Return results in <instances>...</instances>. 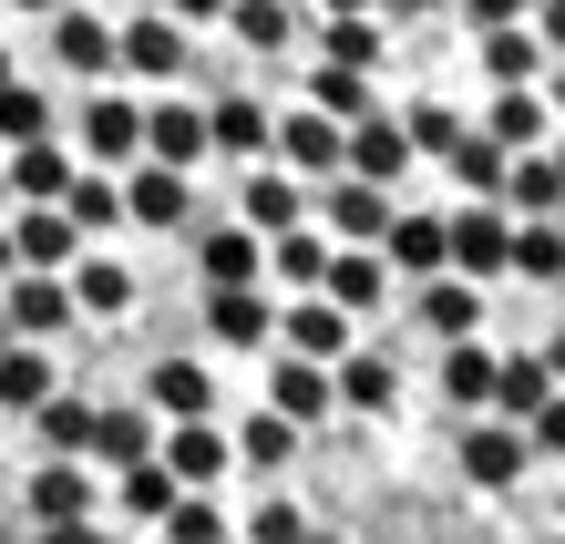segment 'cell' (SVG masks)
<instances>
[{
  "label": "cell",
  "instance_id": "36",
  "mask_svg": "<svg viewBox=\"0 0 565 544\" xmlns=\"http://www.w3.org/2000/svg\"><path fill=\"white\" fill-rule=\"evenodd\" d=\"M473 62H483L493 83H535L555 52L535 42V21H493V31H473Z\"/></svg>",
  "mask_w": 565,
  "mask_h": 544
},
{
  "label": "cell",
  "instance_id": "6",
  "mask_svg": "<svg viewBox=\"0 0 565 544\" xmlns=\"http://www.w3.org/2000/svg\"><path fill=\"white\" fill-rule=\"evenodd\" d=\"M42 52L73 83H104L114 73V11H93V0H52V11H42Z\"/></svg>",
  "mask_w": 565,
  "mask_h": 544
},
{
  "label": "cell",
  "instance_id": "33",
  "mask_svg": "<svg viewBox=\"0 0 565 544\" xmlns=\"http://www.w3.org/2000/svg\"><path fill=\"white\" fill-rule=\"evenodd\" d=\"M206 154H268V93H216L206 104Z\"/></svg>",
  "mask_w": 565,
  "mask_h": 544
},
{
  "label": "cell",
  "instance_id": "48",
  "mask_svg": "<svg viewBox=\"0 0 565 544\" xmlns=\"http://www.w3.org/2000/svg\"><path fill=\"white\" fill-rule=\"evenodd\" d=\"M535 93H545V114L565 124V52H555V62H545V73H535Z\"/></svg>",
  "mask_w": 565,
  "mask_h": 544
},
{
  "label": "cell",
  "instance_id": "30",
  "mask_svg": "<svg viewBox=\"0 0 565 544\" xmlns=\"http://www.w3.org/2000/svg\"><path fill=\"white\" fill-rule=\"evenodd\" d=\"M309 52H329V62H360V73H381V62H391V21H381V11H319Z\"/></svg>",
  "mask_w": 565,
  "mask_h": 544
},
{
  "label": "cell",
  "instance_id": "51",
  "mask_svg": "<svg viewBox=\"0 0 565 544\" xmlns=\"http://www.w3.org/2000/svg\"><path fill=\"white\" fill-rule=\"evenodd\" d=\"M545 370H555V381H565V329H555V339H545Z\"/></svg>",
  "mask_w": 565,
  "mask_h": 544
},
{
  "label": "cell",
  "instance_id": "20",
  "mask_svg": "<svg viewBox=\"0 0 565 544\" xmlns=\"http://www.w3.org/2000/svg\"><path fill=\"white\" fill-rule=\"evenodd\" d=\"M195 278H206V288H247V278H268V236H257L247 216L195 226Z\"/></svg>",
  "mask_w": 565,
  "mask_h": 544
},
{
  "label": "cell",
  "instance_id": "23",
  "mask_svg": "<svg viewBox=\"0 0 565 544\" xmlns=\"http://www.w3.org/2000/svg\"><path fill=\"white\" fill-rule=\"evenodd\" d=\"M216 31H226L237 52H257V62H278V52H298V42H309L298 0H226V11H216Z\"/></svg>",
  "mask_w": 565,
  "mask_h": 544
},
{
  "label": "cell",
  "instance_id": "40",
  "mask_svg": "<svg viewBox=\"0 0 565 544\" xmlns=\"http://www.w3.org/2000/svg\"><path fill=\"white\" fill-rule=\"evenodd\" d=\"M504 154H514V145H493L483 124H462L452 145H443V164H452V185H462V195H504Z\"/></svg>",
  "mask_w": 565,
  "mask_h": 544
},
{
  "label": "cell",
  "instance_id": "16",
  "mask_svg": "<svg viewBox=\"0 0 565 544\" xmlns=\"http://www.w3.org/2000/svg\"><path fill=\"white\" fill-rule=\"evenodd\" d=\"M145 154L154 164H206V104H195L185 83H154V104H145Z\"/></svg>",
  "mask_w": 565,
  "mask_h": 544
},
{
  "label": "cell",
  "instance_id": "13",
  "mask_svg": "<svg viewBox=\"0 0 565 544\" xmlns=\"http://www.w3.org/2000/svg\"><path fill=\"white\" fill-rule=\"evenodd\" d=\"M62 288H73V319H135V298H145V278L124 267L114 247H73V267H62Z\"/></svg>",
  "mask_w": 565,
  "mask_h": 544
},
{
  "label": "cell",
  "instance_id": "29",
  "mask_svg": "<svg viewBox=\"0 0 565 544\" xmlns=\"http://www.w3.org/2000/svg\"><path fill=\"white\" fill-rule=\"evenodd\" d=\"M154 431H164V422L145 412V401H93V472H104V462H114V472H124V462H145V452H154Z\"/></svg>",
  "mask_w": 565,
  "mask_h": 544
},
{
  "label": "cell",
  "instance_id": "11",
  "mask_svg": "<svg viewBox=\"0 0 565 544\" xmlns=\"http://www.w3.org/2000/svg\"><path fill=\"white\" fill-rule=\"evenodd\" d=\"M452 462H462V483H483V493H514L524 472H535V452H524V422H504V412H473V431L452 441Z\"/></svg>",
  "mask_w": 565,
  "mask_h": 544
},
{
  "label": "cell",
  "instance_id": "1",
  "mask_svg": "<svg viewBox=\"0 0 565 544\" xmlns=\"http://www.w3.org/2000/svg\"><path fill=\"white\" fill-rule=\"evenodd\" d=\"M62 145H73V164H114L124 175V164L145 154V93H124L114 73L83 83V104L62 114Z\"/></svg>",
  "mask_w": 565,
  "mask_h": 544
},
{
  "label": "cell",
  "instance_id": "27",
  "mask_svg": "<svg viewBox=\"0 0 565 544\" xmlns=\"http://www.w3.org/2000/svg\"><path fill=\"white\" fill-rule=\"evenodd\" d=\"M381 257H391V278H431L443 267V206H391V226H381Z\"/></svg>",
  "mask_w": 565,
  "mask_h": 544
},
{
  "label": "cell",
  "instance_id": "54",
  "mask_svg": "<svg viewBox=\"0 0 565 544\" xmlns=\"http://www.w3.org/2000/svg\"><path fill=\"white\" fill-rule=\"evenodd\" d=\"M104 11H135V0H104Z\"/></svg>",
  "mask_w": 565,
  "mask_h": 544
},
{
  "label": "cell",
  "instance_id": "42",
  "mask_svg": "<svg viewBox=\"0 0 565 544\" xmlns=\"http://www.w3.org/2000/svg\"><path fill=\"white\" fill-rule=\"evenodd\" d=\"M52 124H62V104H52L42 83H21V73L0 83V145H21V134H52Z\"/></svg>",
  "mask_w": 565,
  "mask_h": 544
},
{
  "label": "cell",
  "instance_id": "50",
  "mask_svg": "<svg viewBox=\"0 0 565 544\" xmlns=\"http://www.w3.org/2000/svg\"><path fill=\"white\" fill-rule=\"evenodd\" d=\"M371 11H381V21H431L443 0H371Z\"/></svg>",
  "mask_w": 565,
  "mask_h": 544
},
{
  "label": "cell",
  "instance_id": "15",
  "mask_svg": "<svg viewBox=\"0 0 565 544\" xmlns=\"http://www.w3.org/2000/svg\"><path fill=\"white\" fill-rule=\"evenodd\" d=\"M329 381H340V412L350 422H391V412H402V391H412L402 360H391V350H360V339L329 360Z\"/></svg>",
  "mask_w": 565,
  "mask_h": 544
},
{
  "label": "cell",
  "instance_id": "39",
  "mask_svg": "<svg viewBox=\"0 0 565 544\" xmlns=\"http://www.w3.org/2000/svg\"><path fill=\"white\" fill-rule=\"evenodd\" d=\"M483 134H493V145H545V134H555V114H545V93H535V83H493Z\"/></svg>",
  "mask_w": 565,
  "mask_h": 544
},
{
  "label": "cell",
  "instance_id": "47",
  "mask_svg": "<svg viewBox=\"0 0 565 544\" xmlns=\"http://www.w3.org/2000/svg\"><path fill=\"white\" fill-rule=\"evenodd\" d=\"M524 21H535V42H545V52H565V0H535Z\"/></svg>",
  "mask_w": 565,
  "mask_h": 544
},
{
  "label": "cell",
  "instance_id": "4",
  "mask_svg": "<svg viewBox=\"0 0 565 544\" xmlns=\"http://www.w3.org/2000/svg\"><path fill=\"white\" fill-rule=\"evenodd\" d=\"M391 206H402V195H391V185H371V175H350V164L309 185V226H319V236H340V247H381Z\"/></svg>",
  "mask_w": 565,
  "mask_h": 544
},
{
  "label": "cell",
  "instance_id": "38",
  "mask_svg": "<svg viewBox=\"0 0 565 544\" xmlns=\"http://www.w3.org/2000/svg\"><path fill=\"white\" fill-rule=\"evenodd\" d=\"M555 391V370H545V350H493V401L483 412H504V422H524L535 401Z\"/></svg>",
  "mask_w": 565,
  "mask_h": 544
},
{
  "label": "cell",
  "instance_id": "19",
  "mask_svg": "<svg viewBox=\"0 0 565 544\" xmlns=\"http://www.w3.org/2000/svg\"><path fill=\"white\" fill-rule=\"evenodd\" d=\"M483 278H462V267H431V278H412V319L422 339H462V329H483Z\"/></svg>",
  "mask_w": 565,
  "mask_h": 544
},
{
  "label": "cell",
  "instance_id": "22",
  "mask_svg": "<svg viewBox=\"0 0 565 544\" xmlns=\"http://www.w3.org/2000/svg\"><path fill=\"white\" fill-rule=\"evenodd\" d=\"M52 206L73 216L83 247H114V236H124V175H114V164H73V185H62Z\"/></svg>",
  "mask_w": 565,
  "mask_h": 544
},
{
  "label": "cell",
  "instance_id": "18",
  "mask_svg": "<svg viewBox=\"0 0 565 544\" xmlns=\"http://www.w3.org/2000/svg\"><path fill=\"white\" fill-rule=\"evenodd\" d=\"M350 309H340V298H329V288H288L278 298V350H309V360H340L350 350Z\"/></svg>",
  "mask_w": 565,
  "mask_h": 544
},
{
  "label": "cell",
  "instance_id": "14",
  "mask_svg": "<svg viewBox=\"0 0 565 544\" xmlns=\"http://www.w3.org/2000/svg\"><path fill=\"white\" fill-rule=\"evenodd\" d=\"M62 185H73V145H62V124L0 145V195H11V206H52Z\"/></svg>",
  "mask_w": 565,
  "mask_h": 544
},
{
  "label": "cell",
  "instance_id": "34",
  "mask_svg": "<svg viewBox=\"0 0 565 544\" xmlns=\"http://www.w3.org/2000/svg\"><path fill=\"white\" fill-rule=\"evenodd\" d=\"M62 381V360H52V339H0V412H31V401H42Z\"/></svg>",
  "mask_w": 565,
  "mask_h": 544
},
{
  "label": "cell",
  "instance_id": "44",
  "mask_svg": "<svg viewBox=\"0 0 565 544\" xmlns=\"http://www.w3.org/2000/svg\"><path fill=\"white\" fill-rule=\"evenodd\" d=\"M524 452H535V462H565V381L524 412Z\"/></svg>",
  "mask_w": 565,
  "mask_h": 544
},
{
  "label": "cell",
  "instance_id": "21",
  "mask_svg": "<svg viewBox=\"0 0 565 544\" xmlns=\"http://www.w3.org/2000/svg\"><path fill=\"white\" fill-rule=\"evenodd\" d=\"M319 288L340 298L350 319H371V309H391V298H402L391 257H381V247H340V236H329V267H319Z\"/></svg>",
  "mask_w": 565,
  "mask_h": 544
},
{
  "label": "cell",
  "instance_id": "24",
  "mask_svg": "<svg viewBox=\"0 0 565 544\" xmlns=\"http://www.w3.org/2000/svg\"><path fill=\"white\" fill-rule=\"evenodd\" d=\"M340 164H350V175H371V185H391V195H402V175H412L422 154H412L402 114H381V104H371V114L350 124V154H340Z\"/></svg>",
  "mask_w": 565,
  "mask_h": 544
},
{
  "label": "cell",
  "instance_id": "45",
  "mask_svg": "<svg viewBox=\"0 0 565 544\" xmlns=\"http://www.w3.org/2000/svg\"><path fill=\"white\" fill-rule=\"evenodd\" d=\"M247 524H257V534H298V503H288V493H268V483H257V503H247Z\"/></svg>",
  "mask_w": 565,
  "mask_h": 544
},
{
  "label": "cell",
  "instance_id": "8",
  "mask_svg": "<svg viewBox=\"0 0 565 544\" xmlns=\"http://www.w3.org/2000/svg\"><path fill=\"white\" fill-rule=\"evenodd\" d=\"M268 360V412H288L298 431H319V422H340V381H329V360H309V350H257Z\"/></svg>",
  "mask_w": 565,
  "mask_h": 544
},
{
  "label": "cell",
  "instance_id": "26",
  "mask_svg": "<svg viewBox=\"0 0 565 544\" xmlns=\"http://www.w3.org/2000/svg\"><path fill=\"white\" fill-rule=\"evenodd\" d=\"M431 391H443L452 412H483V401H493V350H483L473 329H462V339H431Z\"/></svg>",
  "mask_w": 565,
  "mask_h": 544
},
{
  "label": "cell",
  "instance_id": "41",
  "mask_svg": "<svg viewBox=\"0 0 565 544\" xmlns=\"http://www.w3.org/2000/svg\"><path fill=\"white\" fill-rule=\"evenodd\" d=\"M298 104H319V114H340V124H360L371 114V73H360V62H309V93H298Z\"/></svg>",
  "mask_w": 565,
  "mask_h": 544
},
{
  "label": "cell",
  "instance_id": "9",
  "mask_svg": "<svg viewBox=\"0 0 565 544\" xmlns=\"http://www.w3.org/2000/svg\"><path fill=\"white\" fill-rule=\"evenodd\" d=\"M268 154L288 164V175H340V154H350V124L340 114H319V104H288V114H268Z\"/></svg>",
  "mask_w": 565,
  "mask_h": 544
},
{
  "label": "cell",
  "instance_id": "12",
  "mask_svg": "<svg viewBox=\"0 0 565 544\" xmlns=\"http://www.w3.org/2000/svg\"><path fill=\"white\" fill-rule=\"evenodd\" d=\"M154 462L175 472V483H195V493H216L226 472H237V441L216 431V412H195V422H164V431H154Z\"/></svg>",
  "mask_w": 565,
  "mask_h": 544
},
{
  "label": "cell",
  "instance_id": "35",
  "mask_svg": "<svg viewBox=\"0 0 565 544\" xmlns=\"http://www.w3.org/2000/svg\"><path fill=\"white\" fill-rule=\"evenodd\" d=\"M73 216L62 206H11V267H73Z\"/></svg>",
  "mask_w": 565,
  "mask_h": 544
},
{
  "label": "cell",
  "instance_id": "49",
  "mask_svg": "<svg viewBox=\"0 0 565 544\" xmlns=\"http://www.w3.org/2000/svg\"><path fill=\"white\" fill-rule=\"evenodd\" d=\"M164 11H175L185 31H216V11H226V0H164Z\"/></svg>",
  "mask_w": 565,
  "mask_h": 544
},
{
  "label": "cell",
  "instance_id": "53",
  "mask_svg": "<svg viewBox=\"0 0 565 544\" xmlns=\"http://www.w3.org/2000/svg\"><path fill=\"white\" fill-rule=\"evenodd\" d=\"M319 11H371V0H319Z\"/></svg>",
  "mask_w": 565,
  "mask_h": 544
},
{
  "label": "cell",
  "instance_id": "43",
  "mask_svg": "<svg viewBox=\"0 0 565 544\" xmlns=\"http://www.w3.org/2000/svg\"><path fill=\"white\" fill-rule=\"evenodd\" d=\"M402 134H412V154H422V164H443V145L462 134V114H452V104H431V93H422V104L402 114Z\"/></svg>",
  "mask_w": 565,
  "mask_h": 544
},
{
  "label": "cell",
  "instance_id": "28",
  "mask_svg": "<svg viewBox=\"0 0 565 544\" xmlns=\"http://www.w3.org/2000/svg\"><path fill=\"white\" fill-rule=\"evenodd\" d=\"M504 278H514V288H565V216H514Z\"/></svg>",
  "mask_w": 565,
  "mask_h": 544
},
{
  "label": "cell",
  "instance_id": "32",
  "mask_svg": "<svg viewBox=\"0 0 565 544\" xmlns=\"http://www.w3.org/2000/svg\"><path fill=\"white\" fill-rule=\"evenodd\" d=\"M504 216H565V175L545 145H514L504 154Z\"/></svg>",
  "mask_w": 565,
  "mask_h": 544
},
{
  "label": "cell",
  "instance_id": "17",
  "mask_svg": "<svg viewBox=\"0 0 565 544\" xmlns=\"http://www.w3.org/2000/svg\"><path fill=\"white\" fill-rule=\"evenodd\" d=\"M135 401H145L154 422H195V412H216V370L195 360V350H164L145 381H135Z\"/></svg>",
  "mask_w": 565,
  "mask_h": 544
},
{
  "label": "cell",
  "instance_id": "37",
  "mask_svg": "<svg viewBox=\"0 0 565 544\" xmlns=\"http://www.w3.org/2000/svg\"><path fill=\"white\" fill-rule=\"evenodd\" d=\"M319 267H329V236H319L309 216L268 226V288H319Z\"/></svg>",
  "mask_w": 565,
  "mask_h": 544
},
{
  "label": "cell",
  "instance_id": "2",
  "mask_svg": "<svg viewBox=\"0 0 565 544\" xmlns=\"http://www.w3.org/2000/svg\"><path fill=\"white\" fill-rule=\"evenodd\" d=\"M185 62H195V31L164 11V0L114 11V73H135V83H185Z\"/></svg>",
  "mask_w": 565,
  "mask_h": 544
},
{
  "label": "cell",
  "instance_id": "7",
  "mask_svg": "<svg viewBox=\"0 0 565 544\" xmlns=\"http://www.w3.org/2000/svg\"><path fill=\"white\" fill-rule=\"evenodd\" d=\"M195 319H206V350L257 360V350L278 339V298H268V278H247V288H206V298H195Z\"/></svg>",
  "mask_w": 565,
  "mask_h": 544
},
{
  "label": "cell",
  "instance_id": "25",
  "mask_svg": "<svg viewBox=\"0 0 565 544\" xmlns=\"http://www.w3.org/2000/svg\"><path fill=\"white\" fill-rule=\"evenodd\" d=\"M226 216H247L257 236L288 226V216H309V175H288L278 154H247V185H237V206H226Z\"/></svg>",
  "mask_w": 565,
  "mask_h": 544
},
{
  "label": "cell",
  "instance_id": "46",
  "mask_svg": "<svg viewBox=\"0 0 565 544\" xmlns=\"http://www.w3.org/2000/svg\"><path fill=\"white\" fill-rule=\"evenodd\" d=\"M452 11H462V31H493V21H524L535 0H452Z\"/></svg>",
  "mask_w": 565,
  "mask_h": 544
},
{
  "label": "cell",
  "instance_id": "5",
  "mask_svg": "<svg viewBox=\"0 0 565 544\" xmlns=\"http://www.w3.org/2000/svg\"><path fill=\"white\" fill-rule=\"evenodd\" d=\"M104 514V483H93V462L73 452H42L21 472V524H93Z\"/></svg>",
  "mask_w": 565,
  "mask_h": 544
},
{
  "label": "cell",
  "instance_id": "3",
  "mask_svg": "<svg viewBox=\"0 0 565 544\" xmlns=\"http://www.w3.org/2000/svg\"><path fill=\"white\" fill-rule=\"evenodd\" d=\"M504 247H514L504 195H462V206H443V267H462V278H483V288H504Z\"/></svg>",
  "mask_w": 565,
  "mask_h": 544
},
{
  "label": "cell",
  "instance_id": "10",
  "mask_svg": "<svg viewBox=\"0 0 565 544\" xmlns=\"http://www.w3.org/2000/svg\"><path fill=\"white\" fill-rule=\"evenodd\" d=\"M185 216H195V175H185V164H154V154L124 164V226H145V236H185Z\"/></svg>",
  "mask_w": 565,
  "mask_h": 544
},
{
  "label": "cell",
  "instance_id": "31",
  "mask_svg": "<svg viewBox=\"0 0 565 544\" xmlns=\"http://www.w3.org/2000/svg\"><path fill=\"white\" fill-rule=\"evenodd\" d=\"M226 441H237V472H257V483H278V472L298 462V422H288V412H268V401H257V412L226 431Z\"/></svg>",
  "mask_w": 565,
  "mask_h": 544
},
{
  "label": "cell",
  "instance_id": "52",
  "mask_svg": "<svg viewBox=\"0 0 565 544\" xmlns=\"http://www.w3.org/2000/svg\"><path fill=\"white\" fill-rule=\"evenodd\" d=\"M545 154H555V175H565V124H555V134H545Z\"/></svg>",
  "mask_w": 565,
  "mask_h": 544
}]
</instances>
